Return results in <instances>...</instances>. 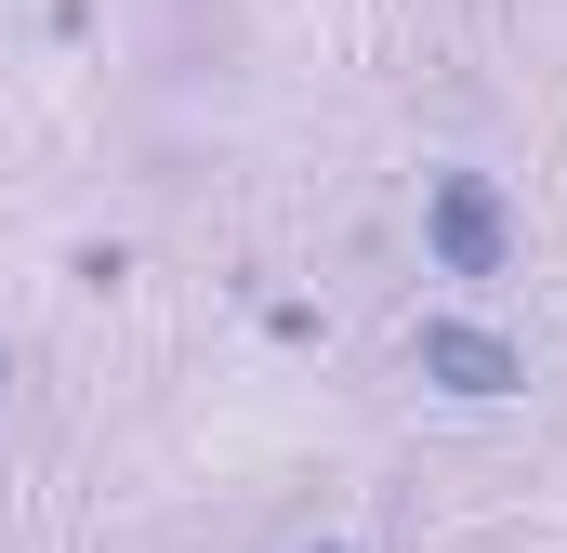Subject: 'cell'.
Returning <instances> with one entry per match:
<instances>
[{"label": "cell", "mask_w": 567, "mask_h": 553, "mask_svg": "<svg viewBox=\"0 0 567 553\" xmlns=\"http://www.w3.org/2000/svg\"><path fill=\"white\" fill-rule=\"evenodd\" d=\"M410 356H423V383H435V396H475V409L528 383V356H515L488 316H423V330H410Z\"/></svg>", "instance_id": "obj_2"}, {"label": "cell", "mask_w": 567, "mask_h": 553, "mask_svg": "<svg viewBox=\"0 0 567 553\" xmlns=\"http://www.w3.org/2000/svg\"><path fill=\"white\" fill-rule=\"evenodd\" d=\"M423 264L462 276V290H488L515 264V198L488 171H423Z\"/></svg>", "instance_id": "obj_1"}, {"label": "cell", "mask_w": 567, "mask_h": 553, "mask_svg": "<svg viewBox=\"0 0 567 553\" xmlns=\"http://www.w3.org/2000/svg\"><path fill=\"white\" fill-rule=\"evenodd\" d=\"M0 383H13V356H0Z\"/></svg>", "instance_id": "obj_3"}, {"label": "cell", "mask_w": 567, "mask_h": 553, "mask_svg": "<svg viewBox=\"0 0 567 553\" xmlns=\"http://www.w3.org/2000/svg\"><path fill=\"white\" fill-rule=\"evenodd\" d=\"M317 553H343V541H317Z\"/></svg>", "instance_id": "obj_4"}]
</instances>
